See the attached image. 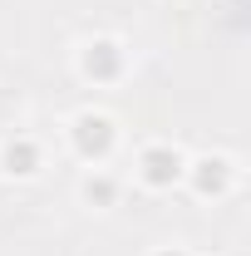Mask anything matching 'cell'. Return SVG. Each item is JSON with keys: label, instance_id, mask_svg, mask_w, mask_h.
I'll list each match as a JSON object with an SVG mask.
<instances>
[{"label": "cell", "instance_id": "1", "mask_svg": "<svg viewBox=\"0 0 251 256\" xmlns=\"http://www.w3.org/2000/svg\"><path fill=\"white\" fill-rule=\"evenodd\" d=\"M69 143H74V153L84 162H104L114 153V143H118V128L108 114H79L74 128H69Z\"/></svg>", "mask_w": 251, "mask_h": 256}, {"label": "cell", "instance_id": "2", "mask_svg": "<svg viewBox=\"0 0 251 256\" xmlns=\"http://www.w3.org/2000/svg\"><path fill=\"white\" fill-rule=\"evenodd\" d=\"M182 172H188V158L172 148V143H153V148H143V158H138V178L148 182V188H178L182 182Z\"/></svg>", "mask_w": 251, "mask_h": 256}, {"label": "cell", "instance_id": "3", "mask_svg": "<svg viewBox=\"0 0 251 256\" xmlns=\"http://www.w3.org/2000/svg\"><path fill=\"white\" fill-rule=\"evenodd\" d=\"M124 44L118 40H89L84 44V54H79V69H84V79H94V84H114L118 74H124Z\"/></svg>", "mask_w": 251, "mask_h": 256}, {"label": "cell", "instance_id": "4", "mask_svg": "<svg viewBox=\"0 0 251 256\" xmlns=\"http://www.w3.org/2000/svg\"><path fill=\"white\" fill-rule=\"evenodd\" d=\"M182 178L192 182V192H197V197H222V192L236 182V162L222 158V153H212V158L188 162V172H182Z\"/></svg>", "mask_w": 251, "mask_h": 256}, {"label": "cell", "instance_id": "5", "mask_svg": "<svg viewBox=\"0 0 251 256\" xmlns=\"http://www.w3.org/2000/svg\"><path fill=\"white\" fill-rule=\"evenodd\" d=\"M0 172L5 178H34L40 172V143L34 138H5V148H0Z\"/></svg>", "mask_w": 251, "mask_h": 256}, {"label": "cell", "instance_id": "6", "mask_svg": "<svg viewBox=\"0 0 251 256\" xmlns=\"http://www.w3.org/2000/svg\"><path fill=\"white\" fill-rule=\"evenodd\" d=\"M114 197H118V178H108V172H89L84 178V202L89 207H114Z\"/></svg>", "mask_w": 251, "mask_h": 256}, {"label": "cell", "instance_id": "7", "mask_svg": "<svg viewBox=\"0 0 251 256\" xmlns=\"http://www.w3.org/2000/svg\"><path fill=\"white\" fill-rule=\"evenodd\" d=\"M158 256H188V252H182V246H162Z\"/></svg>", "mask_w": 251, "mask_h": 256}]
</instances>
